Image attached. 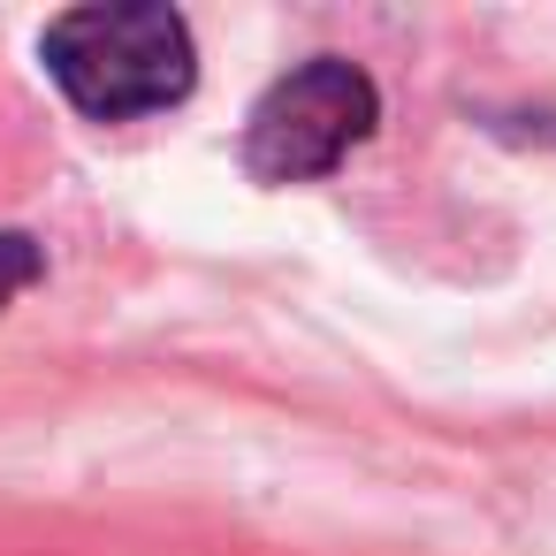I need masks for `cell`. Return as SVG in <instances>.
Segmentation results:
<instances>
[{"label": "cell", "mask_w": 556, "mask_h": 556, "mask_svg": "<svg viewBox=\"0 0 556 556\" xmlns=\"http://www.w3.org/2000/svg\"><path fill=\"white\" fill-rule=\"evenodd\" d=\"M39 275H47V260H39V244L9 229V237H0V305H9L16 290H31Z\"/></svg>", "instance_id": "obj_3"}, {"label": "cell", "mask_w": 556, "mask_h": 556, "mask_svg": "<svg viewBox=\"0 0 556 556\" xmlns=\"http://www.w3.org/2000/svg\"><path fill=\"white\" fill-rule=\"evenodd\" d=\"M39 62L92 123L161 115L199 85V47L176 9H70L39 31Z\"/></svg>", "instance_id": "obj_1"}, {"label": "cell", "mask_w": 556, "mask_h": 556, "mask_svg": "<svg viewBox=\"0 0 556 556\" xmlns=\"http://www.w3.org/2000/svg\"><path fill=\"white\" fill-rule=\"evenodd\" d=\"M374 123H381L374 77L320 54V62H305V70H290L282 85L260 92V108L244 123V168L260 184H313L351 146H366Z\"/></svg>", "instance_id": "obj_2"}]
</instances>
